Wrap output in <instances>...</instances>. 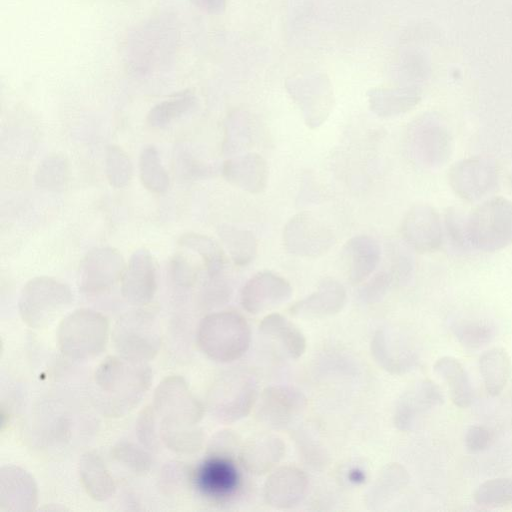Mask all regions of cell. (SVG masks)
Returning <instances> with one entry per match:
<instances>
[{
	"instance_id": "11",
	"label": "cell",
	"mask_w": 512,
	"mask_h": 512,
	"mask_svg": "<svg viewBox=\"0 0 512 512\" xmlns=\"http://www.w3.org/2000/svg\"><path fill=\"white\" fill-rule=\"evenodd\" d=\"M334 243L332 231L307 213L293 216L283 230L284 247L295 256L315 258L325 254Z\"/></svg>"
},
{
	"instance_id": "8",
	"label": "cell",
	"mask_w": 512,
	"mask_h": 512,
	"mask_svg": "<svg viewBox=\"0 0 512 512\" xmlns=\"http://www.w3.org/2000/svg\"><path fill=\"white\" fill-rule=\"evenodd\" d=\"M113 342L124 357L140 362L154 359L161 345L156 312L140 306L121 316L114 326Z\"/></svg>"
},
{
	"instance_id": "46",
	"label": "cell",
	"mask_w": 512,
	"mask_h": 512,
	"mask_svg": "<svg viewBox=\"0 0 512 512\" xmlns=\"http://www.w3.org/2000/svg\"><path fill=\"white\" fill-rule=\"evenodd\" d=\"M246 124V121H241V125L235 124L229 128L227 131L229 137L226 140L228 149H242L251 142V128Z\"/></svg>"
},
{
	"instance_id": "39",
	"label": "cell",
	"mask_w": 512,
	"mask_h": 512,
	"mask_svg": "<svg viewBox=\"0 0 512 512\" xmlns=\"http://www.w3.org/2000/svg\"><path fill=\"white\" fill-rule=\"evenodd\" d=\"M416 97L407 93L378 91L372 93L370 105L373 112L381 117L401 114L416 103Z\"/></svg>"
},
{
	"instance_id": "27",
	"label": "cell",
	"mask_w": 512,
	"mask_h": 512,
	"mask_svg": "<svg viewBox=\"0 0 512 512\" xmlns=\"http://www.w3.org/2000/svg\"><path fill=\"white\" fill-rule=\"evenodd\" d=\"M479 369L486 392L490 396H497L510 378L511 359L504 348L494 347L481 355Z\"/></svg>"
},
{
	"instance_id": "38",
	"label": "cell",
	"mask_w": 512,
	"mask_h": 512,
	"mask_svg": "<svg viewBox=\"0 0 512 512\" xmlns=\"http://www.w3.org/2000/svg\"><path fill=\"white\" fill-rule=\"evenodd\" d=\"M108 182L115 188L126 187L132 179L133 167L127 153L117 145L108 147L105 158Z\"/></svg>"
},
{
	"instance_id": "5",
	"label": "cell",
	"mask_w": 512,
	"mask_h": 512,
	"mask_svg": "<svg viewBox=\"0 0 512 512\" xmlns=\"http://www.w3.org/2000/svg\"><path fill=\"white\" fill-rule=\"evenodd\" d=\"M151 407L158 420V433L198 426L204 406L185 379L179 375L165 377L155 388Z\"/></svg>"
},
{
	"instance_id": "13",
	"label": "cell",
	"mask_w": 512,
	"mask_h": 512,
	"mask_svg": "<svg viewBox=\"0 0 512 512\" xmlns=\"http://www.w3.org/2000/svg\"><path fill=\"white\" fill-rule=\"evenodd\" d=\"M305 406V397L295 388L284 385L269 386L258 395L255 416L266 427L282 429L294 422Z\"/></svg>"
},
{
	"instance_id": "3",
	"label": "cell",
	"mask_w": 512,
	"mask_h": 512,
	"mask_svg": "<svg viewBox=\"0 0 512 512\" xmlns=\"http://www.w3.org/2000/svg\"><path fill=\"white\" fill-rule=\"evenodd\" d=\"M109 333V321L102 313L79 308L60 321L56 332L57 345L66 358L86 361L105 350Z\"/></svg>"
},
{
	"instance_id": "12",
	"label": "cell",
	"mask_w": 512,
	"mask_h": 512,
	"mask_svg": "<svg viewBox=\"0 0 512 512\" xmlns=\"http://www.w3.org/2000/svg\"><path fill=\"white\" fill-rule=\"evenodd\" d=\"M123 256L113 247H97L83 257L79 266V287L88 295L110 289L120 281L125 268Z\"/></svg>"
},
{
	"instance_id": "43",
	"label": "cell",
	"mask_w": 512,
	"mask_h": 512,
	"mask_svg": "<svg viewBox=\"0 0 512 512\" xmlns=\"http://www.w3.org/2000/svg\"><path fill=\"white\" fill-rule=\"evenodd\" d=\"M170 273L173 281L180 286H192L197 279L195 265L184 255L175 254L170 261Z\"/></svg>"
},
{
	"instance_id": "45",
	"label": "cell",
	"mask_w": 512,
	"mask_h": 512,
	"mask_svg": "<svg viewBox=\"0 0 512 512\" xmlns=\"http://www.w3.org/2000/svg\"><path fill=\"white\" fill-rule=\"evenodd\" d=\"M494 440V433L479 425L469 427L465 435V445L472 453L481 452L491 446Z\"/></svg>"
},
{
	"instance_id": "31",
	"label": "cell",
	"mask_w": 512,
	"mask_h": 512,
	"mask_svg": "<svg viewBox=\"0 0 512 512\" xmlns=\"http://www.w3.org/2000/svg\"><path fill=\"white\" fill-rule=\"evenodd\" d=\"M139 176L145 189L154 194H163L169 189V174L153 145H146L140 152Z\"/></svg>"
},
{
	"instance_id": "32",
	"label": "cell",
	"mask_w": 512,
	"mask_h": 512,
	"mask_svg": "<svg viewBox=\"0 0 512 512\" xmlns=\"http://www.w3.org/2000/svg\"><path fill=\"white\" fill-rule=\"evenodd\" d=\"M408 482L409 474L403 466L398 463L386 465L371 487L369 494L371 504L378 505L386 502L405 488Z\"/></svg>"
},
{
	"instance_id": "21",
	"label": "cell",
	"mask_w": 512,
	"mask_h": 512,
	"mask_svg": "<svg viewBox=\"0 0 512 512\" xmlns=\"http://www.w3.org/2000/svg\"><path fill=\"white\" fill-rule=\"evenodd\" d=\"M222 172L228 182L251 194L261 193L268 183L267 163L257 153H247L225 161Z\"/></svg>"
},
{
	"instance_id": "10",
	"label": "cell",
	"mask_w": 512,
	"mask_h": 512,
	"mask_svg": "<svg viewBox=\"0 0 512 512\" xmlns=\"http://www.w3.org/2000/svg\"><path fill=\"white\" fill-rule=\"evenodd\" d=\"M499 170L494 159L474 156L455 163L448 175L453 191L462 199L475 202L497 185Z\"/></svg>"
},
{
	"instance_id": "16",
	"label": "cell",
	"mask_w": 512,
	"mask_h": 512,
	"mask_svg": "<svg viewBox=\"0 0 512 512\" xmlns=\"http://www.w3.org/2000/svg\"><path fill=\"white\" fill-rule=\"evenodd\" d=\"M402 236L418 252L436 251L443 242V229L437 211L425 204L413 206L405 215Z\"/></svg>"
},
{
	"instance_id": "30",
	"label": "cell",
	"mask_w": 512,
	"mask_h": 512,
	"mask_svg": "<svg viewBox=\"0 0 512 512\" xmlns=\"http://www.w3.org/2000/svg\"><path fill=\"white\" fill-rule=\"evenodd\" d=\"M219 235L236 265L245 266L254 260L258 244L251 231L231 225H223L219 228Z\"/></svg>"
},
{
	"instance_id": "26",
	"label": "cell",
	"mask_w": 512,
	"mask_h": 512,
	"mask_svg": "<svg viewBox=\"0 0 512 512\" xmlns=\"http://www.w3.org/2000/svg\"><path fill=\"white\" fill-rule=\"evenodd\" d=\"M433 368L446 382L453 403L460 408L470 406L474 399V391L463 365L454 357L444 356L435 362Z\"/></svg>"
},
{
	"instance_id": "41",
	"label": "cell",
	"mask_w": 512,
	"mask_h": 512,
	"mask_svg": "<svg viewBox=\"0 0 512 512\" xmlns=\"http://www.w3.org/2000/svg\"><path fill=\"white\" fill-rule=\"evenodd\" d=\"M414 268V258L410 249L398 243L393 250V277L402 285L409 284L413 279Z\"/></svg>"
},
{
	"instance_id": "22",
	"label": "cell",
	"mask_w": 512,
	"mask_h": 512,
	"mask_svg": "<svg viewBox=\"0 0 512 512\" xmlns=\"http://www.w3.org/2000/svg\"><path fill=\"white\" fill-rule=\"evenodd\" d=\"M344 286L333 278H324L316 291L296 302L290 311L297 316L325 317L335 315L346 303Z\"/></svg>"
},
{
	"instance_id": "33",
	"label": "cell",
	"mask_w": 512,
	"mask_h": 512,
	"mask_svg": "<svg viewBox=\"0 0 512 512\" xmlns=\"http://www.w3.org/2000/svg\"><path fill=\"white\" fill-rule=\"evenodd\" d=\"M179 244L200 255L209 275L221 274L225 256L212 238L197 233H186L180 237Z\"/></svg>"
},
{
	"instance_id": "44",
	"label": "cell",
	"mask_w": 512,
	"mask_h": 512,
	"mask_svg": "<svg viewBox=\"0 0 512 512\" xmlns=\"http://www.w3.org/2000/svg\"><path fill=\"white\" fill-rule=\"evenodd\" d=\"M393 274L382 272L374 276L363 288L361 295L369 303L380 301L387 293Z\"/></svg>"
},
{
	"instance_id": "4",
	"label": "cell",
	"mask_w": 512,
	"mask_h": 512,
	"mask_svg": "<svg viewBox=\"0 0 512 512\" xmlns=\"http://www.w3.org/2000/svg\"><path fill=\"white\" fill-rule=\"evenodd\" d=\"M464 250L499 251L512 243V202L494 197L463 219Z\"/></svg>"
},
{
	"instance_id": "29",
	"label": "cell",
	"mask_w": 512,
	"mask_h": 512,
	"mask_svg": "<svg viewBox=\"0 0 512 512\" xmlns=\"http://www.w3.org/2000/svg\"><path fill=\"white\" fill-rule=\"evenodd\" d=\"M196 102L192 90L177 92L153 106L146 116V123L156 129L167 127L192 110Z\"/></svg>"
},
{
	"instance_id": "28",
	"label": "cell",
	"mask_w": 512,
	"mask_h": 512,
	"mask_svg": "<svg viewBox=\"0 0 512 512\" xmlns=\"http://www.w3.org/2000/svg\"><path fill=\"white\" fill-rule=\"evenodd\" d=\"M237 481V471L229 457L211 455L199 474L200 484L212 494L231 492L237 486Z\"/></svg>"
},
{
	"instance_id": "17",
	"label": "cell",
	"mask_w": 512,
	"mask_h": 512,
	"mask_svg": "<svg viewBox=\"0 0 512 512\" xmlns=\"http://www.w3.org/2000/svg\"><path fill=\"white\" fill-rule=\"evenodd\" d=\"M38 504V487L34 477L15 465L0 468V511L31 512Z\"/></svg>"
},
{
	"instance_id": "25",
	"label": "cell",
	"mask_w": 512,
	"mask_h": 512,
	"mask_svg": "<svg viewBox=\"0 0 512 512\" xmlns=\"http://www.w3.org/2000/svg\"><path fill=\"white\" fill-rule=\"evenodd\" d=\"M263 335L275 342L292 359L300 358L306 351V338L302 331L288 318L271 313L259 325Z\"/></svg>"
},
{
	"instance_id": "47",
	"label": "cell",
	"mask_w": 512,
	"mask_h": 512,
	"mask_svg": "<svg viewBox=\"0 0 512 512\" xmlns=\"http://www.w3.org/2000/svg\"><path fill=\"white\" fill-rule=\"evenodd\" d=\"M197 7L204 9L206 11H217L222 6L223 0H190Z\"/></svg>"
},
{
	"instance_id": "24",
	"label": "cell",
	"mask_w": 512,
	"mask_h": 512,
	"mask_svg": "<svg viewBox=\"0 0 512 512\" xmlns=\"http://www.w3.org/2000/svg\"><path fill=\"white\" fill-rule=\"evenodd\" d=\"M344 253L348 261V276L352 284L365 281L376 269L381 258L379 243L367 235L354 236L347 241Z\"/></svg>"
},
{
	"instance_id": "37",
	"label": "cell",
	"mask_w": 512,
	"mask_h": 512,
	"mask_svg": "<svg viewBox=\"0 0 512 512\" xmlns=\"http://www.w3.org/2000/svg\"><path fill=\"white\" fill-rule=\"evenodd\" d=\"M111 455L115 461L136 475L148 473L152 466L151 454L144 449V446H138L132 442L117 443L112 448Z\"/></svg>"
},
{
	"instance_id": "42",
	"label": "cell",
	"mask_w": 512,
	"mask_h": 512,
	"mask_svg": "<svg viewBox=\"0 0 512 512\" xmlns=\"http://www.w3.org/2000/svg\"><path fill=\"white\" fill-rule=\"evenodd\" d=\"M231 295L229 284L221 277V274L209 275L204 291L203 303L207 307H215L226 303Z\"/></svg>"
},
{
	"instance_id": "40",
	"label": "cell",
	"mask_w": 512,
	"mask_h": 512,
	"mask_svg": "<svg viewBox=\"0 0 512 512\" xmlns=\"http://www.w3.org/2000/svg\"><path fill=\"white\" fill-rule=\"evenodd\" d=\"M156 424L157 419L151 405L140 413L136 423L139 441L145 448L154 451L158 450L162 444Z\"/></svg>"
},
{
	"instance_id": "15",
	"label": "cell",
	"mask_w": 512,
	"mask_h": 512,
	"mask_svg": "<svg viewBox=\"0 0 512 512\" xmlns=\"http://www.w3.org/2000/svg\"><path fill=\"white\" fill-rule=\"evenodd\" d=\"M292 293V287L285 278L271 271H262L245 283L240 302L247 312L259 314L287 302Z\"/></svg>"
},
{
	"instance_id": "35",
	"label": "cell",
	"mask_w": 512,
	"mask_h": 512,
	"mask_svg": "<svg viewBox=\"0 0 512 512\" xmlns=\"http://www.w3.org/2000/svg\"><path fill=\"white\" fill-rule=\"evenodd\" d=\"M68 180V162L59 154L48 155L35 173L37 187L50 191H58L65 187Z\"/></svg>"
},
{
	"instance_id": "36",
	"label": "cell",
	"mask_w": 512,
	"mask_h": 512,
	"mask_svg": "<svg viewBox=\"0 0 512 512\" xmlns=\"http://www.w3.org/2000/svg\"><path fill=\"white\" fill-rule=\"evenodd\" d=\"M474 500L489 508L512 506V476L485 481L476 489Z\"/></svg>"
},
{
	"instance_id": "48",
	"label": "cell",
	"mask_w": 512,
	"mask_h": 512,
	"mask_svg": "<svg viewBox=\"0 0 512 512\" xmlns=\"http://www.w3.org/2000/svg\"><path fill=\"white\" fill-rule=\"evenodd\" d=\"M510 183H511V187H512V175L510 176Z\"/></svg>"
},
{
	"instance_id": "14",
	"label": "cell",
	"mask_w": 512,
	"mask_h": 512,
	"mask_svg": "<svg viewBox=\"0 0 512 512\" xmlns=\"http://www.w3.org/2000/svg\"><path fill=\"white\" fill-rule=\"evenodd\" d=\"M157 263L146 249L135 251L125 265L120 279L123 298L130 304L145 306L157 291Z\"/></svg>"
},
{
	"instance_id": "2",
	"label": "cell",
	"mask_w": 512,
	"mask_h": 512,
	"mask_svg": "<svg viewBox=\"0 0 512 512\" xmlns=\"http://www.w3.org/2000/svg\"><path fill=\"white\" fill-rule=\"evenodd\" d=\"M196 340L208 358L230 363L241 358L251 343V329L246 319L235 311L207 314L198 324Z\"/></svg>"
},
{
	"instance_id": "18",
	"label": "cell",
	"mask_w": 512,
	"mask_h": 512,
	"mask_svg": "<svg viewBox=\"0 0 512 512\" xmlns=\"http://www.w3.org/2000/svg\"><path fill=\"white\" fill-rule=\"evenodd\" d=\"M308 489L305 472L291 465H284L271 471L264 483V499L275 509H290L299 504Z\"/></svg>"
},
{
	"instance_id": "7",
	"label": "cell",
	"mask_w": 512,
	"mask_h": 512,
	"mask_svg": "<svg viewBox=\"0 0 512 512\" xmlns=\"http://www.w3.org/2000/svg\"><path fill=\"white\" fill-rule=\"evenodd\" d=\"M258 395L252 375L242 370L226 371L211 384L206 397L207 408L217 421L234 423L251 412Z\"/></svg>"
},
{
	"instance_id": "34",
	"label": "cell",
	"mask_w": 512,
	"mask_h": 512,
	"mask_svg": "<svg viewBox=\"0 0 512 512\" xmlns=\"http://www.w3.org/2000/svg\"><path fill=\"white\" fill-rule=\"evenodd\" d=\"M457 341L467 348H480L495 337V326L486 320H459L451 325Z\"/></svg>"
},
{
	"instance_id": "19",
	"label": "cell",
	"mask_w": 512,
	"mask_h": 512,
	"mask_svg": "<svg viewBox=\"0 0 512 512\" xmlns=\"http://www.w3.org/2000/svg\"><path fill=\"white\" fill-rule=\"evenodd\" d=\"M285 452L286 445L279 436L262 433L248 438L241 445L238 457L247 472L264 475L276 468Z\"/></svg>"
},
{
	"instance_id": "20",
	"label": "cell",
	"mask_w": 512,
	"mask_h": 512,
	"mask_svg": "<svg viewBox=\"0 0 512 512\" xmlns=\"http://www.w3.org/2000/svg\"><path fill=\"white\" fill-rule=\"evenodd\" d=\"M443 401V394L433 381L420 380L400 398L394 416L395 425L400 430H410L420 414L442 405Z\"/></svg>"
},
{
	"instance_id": "1",
	"label": "cell",
	"mask_w": 512,
	"mask_h": 512,
	"mask_svg": "<svg viewBox=\"0 0 512 512\" xmlns=\"http://www.w3.org/2000/svg\"><path fill=\"white\" fill-rule=\"evenodd\" d=\"M152 382V370L147 362L122 355L105 358L96 368L94 383L104 412L121 417L141 400Z\"/></svg>"
},
{
	"instance_id": "9",
	"label": "cell",
	"mask_w": 512,
	"mask_h": 512,
	"mask_svg": "<svg viewBox=\"0 0 512 512\" xmlns=\"http://www.w3.org/2000/svg\"><path fill=\"white\" fill-rule=\"evenodd\" d=\"M407 147L417 165L434 169L449 160L453 141L449 129L439 119L425 116L409 128Z\"/></svg>"
},
{
	"instance_id": "23",
	"label": "cell",
	"mask_w": 512,
	"mask_h": 512,
	"mask_svg": "<svg viewBox=\"0 0 512 512\" xmlns=\"http://www.w3.org/2000/svg\"><path fill=\"white\" fill-rule=\"evenodd\" d=\"M78 476L86 494L95 501H106L115 493L114 478L95 451H86L81 455Z\"/></svg>"
},
{
	"instance_id": "6",
	"label": "cell",
	"mask_w": 512,
	"mask_h": 512,
	"mask_svg": "<svg viewBox=\"0 0 512 512\" xmlns=\"http://www.w3.org/2000/svg\"><path fill=\"white\" fill-rule=\"evenodd\" d=\"M68 284L50 276H37L23 286L18 311L22 321L32 329H43L53 323L73 302Z\"/></svg>"
}]
</instances>
